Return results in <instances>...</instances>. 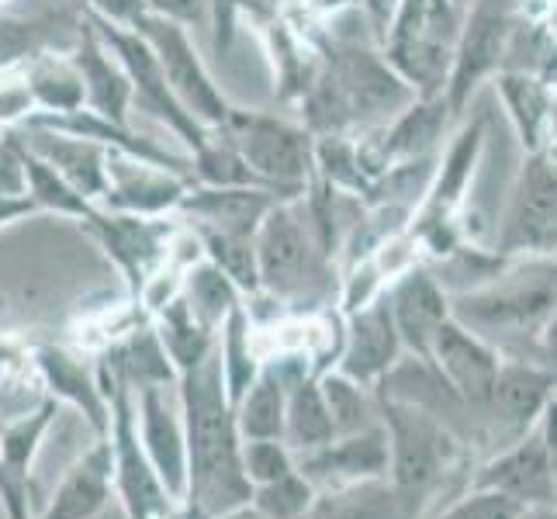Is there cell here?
<instances>
[{
	"label": "cell",
	"mask_w": 557,
	"mask_h": 519,
	"mask_svg": "<svg viewBox=\"0 0 557 519\" xmlns=\"http://www.w3.org/2000/svg\"><path fill=\"white\" fill-rule=\"evenodd\" d=\"M177 401L187 444V492L181 509L187 519H211L246 506L253 498V485L243 471V436L219 354L177 378Z\"/></svg>",
	"instance_id": "1"
},
{
	"label": "cell",
	"mask_w": 557,
	"mask_h": 519,
	"mask_svg": "<svg viewBox=\"0 0 557 519\" xmlns=\"http://www.w3.org/2000/svg\"><path fill=\"white\" fill-rule=\"evenodd\" d=\"M298 101L301 125L312 136H350L354 128L392 122L416 101V90L384 55L360 42H336L325 49Z\"/></svg>",
	"instance_id": "2"
},
{
	"label": "cell",
	"mask_w": 557,
	"mask_h": 519,
	"mask_svg": "<svg viewBox=\"0 0 557 519\" xmlns=\"http://www.w3.org/2000/svg\"><path fill=\"white\" fill-rule=\"evenodd\" d=\"M557 312V254L523 257L471 292L450 295V319L485 339L492 350H520L541 343L547 319Z\"/></svg>",
	"instance_id": "3"
},
{
	"label": "cell",
	"mask_w": 557,
	"mask_h": 519,
	"mask_svg": "<svg viewBox=\"0 0 557 519\" xmlns=\"http://www.w3.org/2000/svg\"><path fill=\"white\" fill-rule=\"evenodd\" d=\"M257 271L260 292L284 305L312 309L333 295V257L322 246L301 198L277 201L257 228Z\"/></svg>",
	"instance_id": "4"
},
{
	"label": "cell",
	"mask_w": 557,
	"mask_h": 519,
	"mask_svg": "<svg viewBox=\"0 0 557 519\" xmlns=\"http://www.w3.org/2000/svg\"><path fill=\"white\" fill-rule=\"evenodd\" d=\"M460 25L457 0H398L384 32V60L416 98H440L447 90Z\"/></svg>",
	"instance_id": "5"
},
{
	"label": "cell",
	"mask_w": 557,
	"mask_h": 519,
	"mask_svg": "<svg viewBox=\"0 0 557 519\" xmlns=\"http://www.w3.org/2000/svg\"><path fill=\"white\" fill-rule=\"evenodd\" d=\"M236 146L246 166L263 184L277 187L287 198H301L315 181V136L301 122H287L267 111H228L222 128H215Z\"/></svg>",
	"instance_id": "6"
},
{
	"label": "cell",
	"mask_w": 557,
	"mask_h": 519,
	"mask_svg": "<svg viewBox=\"0 0 557 519\" xmlns=\"http://www.w3.org/2000/svg\"><path fill=\"white\" fill-rule=\"evenodd\" d=\"M98 378L104 384L108 406H111V430H108L111 482L122 495L125 516L128 519H170L177 503L166 495V489L160 485V478L143 450L139 427H136V392H132L122 378H114L108 371H101Z\"/></svg>",
	"instance_id": "7"
},
{
	"label": "cell",
	"mask_w": 557,
	"mask_h": 519,
	"mask_svg": "<svg viewBox=\"0 0 557 519\" xmlns=\"http://www.w3.org/2000/svg\"><path fill=\"white\" fill-rule=\"evenodd\" d=\"M87 22L94 25V32L101 35V42L111 49L114 60L122 63L128 84H132V108L152 114V119H157L163 128L174 132L190 152L201 149L211 132L190 119V114L184 111V104L174 98V90H170V84H166V73H163L157 52L149 49L146 38L136 28L104 22V17H98V14H87Z\"/></svg>",
	"instance_id": "8"
},
{
	"label": "cell",
	"mask_w": 557,
	"mask_h": 519,
	"mask_svg": "<svg viewBox=\"0 0 557 519\" xmlns=\"http://www.w3.org/2000/svg\"><path fill=\"white\" fill-rule=\"evenodd\" d=\"M136 32L146 38L149 49L157 52L170 90H174V98L184 104V111L190 114V119L208 132L222 128L233 104H228L222 87L215 84V76L208 73L187 25L170 22V17H160V14H146L136 25Z\"/></svg>",
	"instance_id": "9"
},
{
	"label": "cell",
	"mask_w": 557,
	"mask_h": 519,
	"mask_svg": "<svg viewBox=\"0 0 557 519\" xmlns=\"http://www.w3.org/2000/svg\"><path fill=\"white\" fill-rule=\"evenodd\" d=\"M87 233L101 243L104 254L114 260V267L125 274L132 292H146V284L163 271L170 257V246L177 239V222L170 215L149 219V215H128V211L94 208L81 222Z\"/></svg>",
	"instance_id": "10"
},
{
	"label": "cell",
	"mask_w": 557,
	"mask_h": 519,
	"mask_svg": "<svg viewBox=\"0 0 557 519\" xmlns=\"http://www.w3.org/2000/svg\"><path fill=\"white\" fill-rule=\"evenodd\" d=\"M495 254L503 257L557 254V163L544 157V152H530V160L523 163Z\"/></svg>",
	"instance_id": "11"
},
{
	"label": "cell",
	"mask_w": 557,
	"mask_h": 519,
	"mask_svg": "<svg viewBox=\"0 0 557 519\" xmlns=\"http://www.w3.org/2000/svg\"><path fill=\"white\" fill-rule=\"evenodd\" d=\"M384 430L392 444V482L426 495L447 460V433L422 409L401 401H384Z\"/></svg>",
	"instance_id": "12"
},
{
	"label": "cell",
	"mask_w": 557,
	"mask_h": 519,
	"mask_svg": "<svg viewBox=\"0 0 557 519\" xmlns=\"http://www.w3.org/2000/svg\"><path fill=\"white\" fill-rule=\"evenodd\" d=\"M509 38V14L498 0H478L474 11L460 25V38L454 49V66L447 76L444 101L450 114H460L474 94V87L498 66V55Z\"/></svg>",
	"instance_id": "13"
},
{
	"label": "cell",
	"mask_w": 557,
	"mask_h": 519,
	"mask_svg": "<svg viewBox=\"0 0 557 519\" xmlns=\"http://www.w3.org/2000/svg\"><path fill=\"white\" fill-rule=\"evenodd\" d=\"M163 384L136 388V427L143 450L157 471L166 495L181 506L187 492V444H184V416L181 401L174 406Z\"/></svg>",
	"instance_id": "14"
},
{
	"label": "cell",
	"mask_w": 557,
	"mask_h": 519,
	"mask_svg": "<svg viewBox=\"0 0 557 519\" xmlns=\"http://www.w3.org/2000/svg\"><path fill=\"white\" fill-rule=\"evenodd\" d=\"M195 184L184 173H174L166 166L146 163L128 157V152L111 149L108 152V187L104 198L98 201L101 208L111 211H128V215H174L187 187Z\"/></svg>",
	"instance_id": "15"
},
{
	"label": "cell",
	"mask_w": 557,
	"mask_h": 519,
	"mask_svg": "<svg viewBox=\"0 0 557 519\" xmlns=\"http://www.w3.org/2000/svg\"><path fill=\"white\" fill-rule=\"evenodd\" d=\"M295 465L315 489H343L357 482H374V478H388V430L371 427L350 436H333L330 444L309 454H295Z\"/></svg>",
	"instance_id": "16"
},
{
	"label": "cell",
	"mask_w": 557,
	"mask_h": 519,
	"mask_svg": "<svg viewBox=\"0 0 557 519\" xmlns=\"http://www.w3.org/2000/svg\"><path fill=\"white\" fill-rule=\"evenodd\" d=\"M426 363L436 368L440 384L450 388L457 398H465L468 406H488L498 378V350L468 333L460 322L447 319L440 325Z\"/></svg>",
	"instance_id": "17"
},
{
	"label": "cell",
	"mask_w": 557,
	"mask_h": 519,
	"mask_svg": "<svg viewBox=\"0 0 557 519\" xmlns=\"http://www.w3.org/2000/svg\"><path fill=\"white\" fill-rule=\"evenodd\" d=\"M381 295L388 301V312H392L401 346L426 363L436 330L450 319L447 292L440 287V281L426 271V267H409V271L395 277V284L384 287Z\"/></svg>",
	"instance_id": "18"
},
{
	"label": "cell",
	"mask_w": 557,
	"mask_h": 519,
	"mask_svg": "<svg viewBox=\"0 0 557 519\" xmlns=\"http://www.w3.org/2000/svg\"><path fill=\"white\" fill-rule=\"evenodd\" d=\"M14 132L38 160H46L73 190H81L87 201L98 205L104 198L108 152H111L108 146L84 139V136H73V132L38 125V122H22Z\"/></svg>",
	"instance_id": "19"
},
{
	"label": "cell",
	"mask_w": 557,
	"mask_h": 519,
	"mask_svg": "<svg viewBox=\"0 0 557 519\" xmlns=\"http://www.w3.org/2000/svg\"><path fill=\"white\" fill-rule=\"evenodd\" d=\"M401 350H406V346L398 339L388 301H384V295H377L350 312L347 333H343V343H339L336 371L354 378L357 384H374L381 378H388Z\"/></svg>",
	"instance_id": "20"
},
{
	"label": "cell",
	"mask_w": 557,
	"mask_h": 519,
	"mask_svg": "<svg viewBox=\"0 0 557 519\" xmlns=\"http://www.w3.org/2000/svg\"><path fill=\"white\" fill-rule=\"evenodd\" d=\"M277 201H292V198H284L274 187L190 184L174 215H181L187 225H208V228H222V233H236V236H257L260 222Z\"/></svg>",
	"instance_id": "21"
},
{
	"label": "cell",
	"mask_w": 557,
	"mask_h": 519,
	"mask_svg": "<svg viewBox=\"0 0 557 519\" xmlns=\"http://www.w3.org/2000/svg\"><path fill=\"white\" fill-rule=\"evenodd\" d=\"M70 55H73L76 73H81V81H84V108L101 114L108 122L128 125L132 84H128L122 63L114 60L111 49L101 42V35L87 22V14H84V22L76 25Z\"/></svg>",
	"instance_id": "22"
},
{
	"label": "cell",
	"mask_w": 557,
	"mask_h": 519,
	"mask_svg": "<svg viewBox=\"0 0 557 519\" xmlns=\"http://www.w3.org/2000/svg\"><path fill=\"white\" fill-rule=\"evenodd\" d=\"M478 492H498L523 503H550L557 495V465L544 433H530L478 478Z\"/></svg>",
	"instance_id": "23"
},
{
	"label": "cell",
	"mask_w": 557,
	"mask_h": 519,
	"mask_svg": "<svg viewBox=\"0 0 557 519\" xmlns=\"http://www.w3.org/2000/svg\"><path fill=\"white\" fill-rule=\"evenodd\" d=\"M422 492H409L388 478L325 489L312 498L301 519H419Z\"/></svg>",
	"instance_id": "24"
},
{
	"label": "cell",
	"mask_w": 557,
	"mask_h": 519,
	"mask_svg": "<svg viewBox=\"0 0 557 519\" xmlns=\"http://www.w3.org/2000/svg\"><path fill=\"white\" fill-rule=\"evenodd\" d=\"M35 363H38V371H42V381L52 392V398H63L70 406H76L87 416L90 430L98 433V440H108L111 406H108V392H104L101 378H94L81 360L60 350V346H42V350L35 354Z\"/></svg>",
	"instance_id": "25"
},
{
	"label": "cell",
	"mask_w": 557,
	"mask_h": 519,
	"mask_svg": "<svg viewBox=\"0 0 557 519\" xmlns=\"http://www.w3.org/2000/svg\"><path fill=\"white\" fill-rule=\"evenodd\" d=\"M111 444L98 440L76 465L66 471L52 503L38 519H94L111 498Z\"/></svg>",
	"instance_id": "26"
},
{
	"label": "cell",
	"mask_w": 557,
	"mask_h": 519,
	"mask_svg": "<svg viewBox=\"0 0 557 519\" xmlns=\"http://www.w3.org/2000/svg\"><path fill=\"white\" fill-rule=\"evenodd\" d=\"M557 374L550 368H533V363H498V378L488 398L495 422L506 430H527L533 416L544 409Z\"/></svg>",
	"instance_id": "27"
},
{
	"label": "cell",
	"mask_w": 557,
	"mask_h": 519,
	"mask_svg": "<svg viewBox=\"0 0 557 519\" xmlns=\"http://www.w3.org/2000/svg\"><path fill=\"white\" fill-rule=\"evenodd\" d=\"M70 46L66 49H52V46L38 49L22 63L32 104L38 114H66V111L84 108V81L73 66Z\"/></svg>",
	"instance_id": "28"
},
{
	"label": "cell",
	"mask_w": 557,
	"mask_h": 519,
	"mask_svg": "<svg viewBox=\"0 0 557 519\" xmlns=\"http://www.w3.org/2000/svg\"><path fill=\"white\" fill-rule=\"evenodd\" d=\"M152 330H157L163 350H166L170 363L177 368V374L195 371L198 363H205L211 354H215L219 333L195 316V309H190L181 292L174 298H166L160 309L152 312Z\"/></svg>",
	"instance_id": "29"
},
{
	"label": "cell",
	"mask_w": 557,
	"mask_h": 519,
	"mask_svg": "<svg viewBox=\"0 0 557 519\" xmlns=\"http://www.w3.org/2000/svg\"><path fill=\"white\" fill-rule=\"evenodd\" d=\"M101 371L122 378L132 392L136 388H146V384H163V388H174L177 384V368L170 363L163 343L157 336L152 325H143L136 330L128 339L114 343L111 350L104 354L101 360Z\"/></svg>",
	"instance_id": "30"
},
{
	"label": "cell",
	"mask_w": 557,
	"mask_h": 519,
	"mask_svg": "<svg viewBox=\"0 0 557 519\" xmlns=\"http://www.w3.org/2000/svg\"><path fill=\"white\" fill-rule=\"evenodd\" d=\"M333 419L325 409V398L319 388V374L298 378L287 388V409H284V444L292 447V454H309L322 444H330Z\"/></svg>",
	"instance_id": "31"
},
{
	"label": "cell",
	"mask_w": 557,
	"mask_h": 519,
	"mask_svg": "<svg viewBox=\"0 0 557 519\" xmlns=\"http://www.w3.org/2000/svg\"><path fill=\"white\" fill-rule=\"evenodd\" d=\"M215 354L222 363V381H225V392L228 401H239V395L253 384V378L263 368V354L257 350V339H253V319H249L246 305L228 316L219 325V336H215Z\"/></svg>",
	"instance_id": "32"
},
{
	"label": "cell",
	"mask_w": 557,
	"mask_h": 519,
	"mask_svg": "<svg viewBox=\"0 0 557 519\" xmlns=\"http://www.w3.org/2000/svg\"><path fill=\"white\" fill-rule=\"evenodd\" d=\"M495 87H498V94H503V101L509 108V119H512L516 132H520L523 146L530 152H541L550 114H554L547 84L533 73H503L495 81Z\"/></svg>",
	"instance_id": "33"
},
{
	"label": "cell",
	"mask_w": 557,
	"mask_h": 519,
	"mask_svg": "<svg viewBox=\"0 0 557 519\" xmlns=\"http://www.w3.org/2000/svg\"><path fill=\"white\" fill-rule=\"evenodd\" d=\"M55 416H60V398H46L38 409L17 416L14 422H8V427L0 430V465H4V474L11 478V485L17 492L32 495V485H28L32 460Z\"/></svg>",
	"instance_id": "34"
},
{
	"label": "cell",
	"mask_w": 557,
	"mask_h": 519,
	"mask_svg": "<svg viewBox=\"0 0 557 519\" xmlns=\"http://www.w3.org/2000/svg\"><path fill=\"white\" fill-rule=\"evenodd\" d=\"M181 295L187 298L190 309H195V316L205 325H211L215 333H219V325L243 305V292L233 284V277H228L225 271H219V267L205 257H198L184 271Z\"/></svg>",
	"instance_id": "35"
},
{
	"label": "cell",
	"mask_w": 557,
	"mask_h": 519,
	"mask_svg": "<svg viewBox=\"0 0 557 519\" xmlns=\"http://www.w3.org/2000/svg\"><path fill=\"white\" fill-rule=\"evenodd\" d=\"M190 236L198 239L201 257L211 260L233 277V284L243 295H257L260 292V271H257V243L253 236H236V233H222V228H208V225H187Z\"/></svg>",
	"instance_id": "36"
},
{
	"label": "cell",
	"mask_w": 557,
	"mask_h": 519,
	"mask_svg": "<svg viewBox=\"0 0 557 519\" xmlns=\"http://www.w3.org/2000/svg\"><path fill=\"white\" fill-rule=\"evenodd\" d=\"M17 136V132H14ZM22 143V139H17ZM22 163H25V184H28V198L35 201L38 211H52V215L76 219L84 222L98 205L87 201L81 190H73L60 173H55L46 160H38L35 152L22 143Z\"/></svg>",
	"instance_id": "37"
},
{
	"label": "cell",
	"mask_w": 557,
	"mask_h": 519,
	"mask_svg": "<svg viewBox=\"0 0 557 519\" xmlns=\"http://www.w3.org/2000/svg\"><path fill=\"white\" fill-rule=\"evenodd\" d=\"M190 177H195V184H205V187H271L246 166L236 146L225 136H219V132H211L208 143L190 152Z\"/></svg>",
	"instance_id": "38"
},
{
	"label": "cell",
	"mask_w": 557,
	"mask_h": 519,
	"mask_svg": "<svg viewBox=\"0 0 557 519\" xmlns=\"http://www.w3.org/2000/svg\"><path fill=\"white\" fill-rule=\"evenodd\" d=\"M319 388H322V398H325V409H330L336 436H350V433L377 427L371 398L363 395V384H357L354 378L339 374V371L319 374Z\"/></svg>",
	"instance_id": "39"
},
{
	"label": "cell",
	"mask_w": 557,
	"mask_h": 519,
	"mask_svg": "<svg viewBox=\"0 0 557 519\" xmlns=\"http://www.w3.org/2000/svg\"><path fill=\"white\" fill-rule=\"evenodd\" d=\"M315 495H319V489L295 465V471L281 474L277 482L257 485L249 503H253V509H260L267 519H301Z\"/></svg>",
	"instance_id": "40"
},
{
	"label": "cell",
	"mask_w": 557,
	"mask_h": 519,
	"mask_svg": "<svg viewBox=\"0 0 557 519\" xmlns=\"http://www.w3.org/2000/svg\"><path fill=\"white\" fill-rule=\"evenodd\" d=\"M243 471L253 489L277 482L281 474L295 471V454L284 440H243Z\"/></svg>",
	"instance_id": "41"
},
{
	"label": "cell",
	"mask_w": 557,
	"mask_h": 519,
	"mask_svg": "<svg viewBox=\"0 0 557 519\" xmlns=\"http://www.w3.org/2000/svg\"><path fill=\"white\" fill-rule=\"evenodd\" d=\"M520 509L512 498L498 492H474L465 503L450 506L447 512H440L436 519H520Z\"/></svg>",
	"instance_id": "42"
},
{
	"label": "cell",
	"mask_w": 557,
	"mask_h": 519,
	"mask_svg": "<svg viewBox=\"0 0 557 519\" xmlns=\"http://www.w3.org/2000/svg\"><path fill=\"white\" fill-rule=\"evenodd\" d=\"M84 11L104 17V22L125 25V28H136L149 14L143 0H84Z\"/></svg>",
	"instance_id": "43"
},
{
	"label": "cell",
	"mask_w": 557,
	"mask_h": 519,
	"mask_svg": "<svg viewBox=\"0 0 557 519\" xmlns=\"http://www.w3.org/2000/svg\"><path fill=\"white\" fill-rule=\"evenodd\" d=\"M149 14H160L170 17V22H181V25H198L205 17V0H143Z\"/></svg>",
	"instance_id": "44"
},
{
	"label": "cell",
	"mask_w": 557,
	"mask_h": 519,
	"mask_svg": "<svg viewBox=\"0 0 557 519\" xmlns=\"http://www.w3.org/2000/svg\"><path fill=\"white\" fill-rule=\"evenodd\" d=\"M0 498H4V509L11 519H32V495L17 492L11 485V478L4 474V465H0Z\"/></svg>",
	"instance_id": "45"
},
{
	"label": "cell",
	"mask_w": 557,
	"mask_h": 519,
	"mask_svg": "<svg viewBox=\"0 0 557 519\" xmlns=\"http://www.w3.org/2000/svg\"><path fill=\"white\" fill-rule=\"evenodd\" d=\"M28 215H38V208L28 195H0V228L22 222Z\"/></svg>",
	"instance_id": "46"
},
{
	"label": "cell",
	"mask_w": 557,
	"mask_h": 519,
	"mask_svg": "<svg viewBox=\"0 0 557 519\" xmlns=\"http://www.w3.org/2000/svg\"><path fill=\"white\" fill-rule=\"evenodd\" d=\"M541 350H544V357L550 360V371L557 368V312L547 319V325H544V333H541Z\"/></svg>",
	"instance_id": "47"
},
{
	"label": "cell",
	"mask_w": 557,
	"mask_h": 519,
	"mask_svg": "<svg viewBox=\"0 0 557 519\" xmlns=\"http://www.w3.org/2000/svg\"><path fill=\"white\" fill-rule=\"evenodd\" d=\"M211 519H267L260 509H253V503H246V506H236V509H228L222 516H211Z\"/></svg>",
	"instance_id": "48"
},
{
	"label": "cell",
	"mask_w": 557,
	"mask_h": 519,
	"mask_svg": "<svg viewBox=\"0 0 557 519\" xmlns=\"http://www.w3.org/2000/svg\"><path fill=\"white\" fill-rule=\"evenodd\" d=\"M4 4H11V0H0V8H4Z\"/></svg>",
	"instance_id": "49"
},
{
	"label": "cell",
	"mask_w": 557,
	"mask_h": 519,
	"mask_svg": "<svg viewBox=\"0 0 557 519\" xmlns=\"http://www.w3.org/2000/svg\"><path fill=\"white\" fill-rule=\"evenodd\" d=\"M4 132H8V128H4ZM4 132H0V136H4Z\"/></svg>",
	"instance_id": "50"
}]
</instances>
